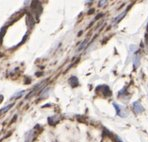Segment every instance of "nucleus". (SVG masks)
I'll use <instances>...</instances> for the list:
<instances>
[{
  "label": "nucleus",
  "instance_id": "1",
  "mask_svg": "<svg viewBox=\"0 0 148 142\" xmlns=\"http://www.w3.org/2000/svg\"><path fill=\"white\" fill-rule=\"evenodd\" d=\"M96 92H100L104 97H111L112 96V91L107 85H99V86H97Z\"/></svg>",
  "mask_w": 148,
  "mask_h": 142
},
{
  "label": "nucleus",
  "instance_id": "2",
  "mask_svg": "<svg viewBox=\"0 0 148 142\" xmlns=\"http://www.w3.org/2000/svg\"><path fill=\"white\" fill-rule=\"evenodd\" d=\"M132 110L135 114H140V113L144 112V107L142 106V104L139 101H135L132 104Z\"/></svg>",
  "mask_w": 148,
  "mask_h": 142
},
{
  "label": "nucleus",
  "instance_id": "3",
  "mask_svg": "<svg viewBox=\"0 0 148 142\" xmlns=\"http://www.w3.org/2000/svg\"><path fill=\"white\" fill-rule=\"evenodd\" d=\"M68 82L72 87H76V86H78V85H79V81H78L77 77H75V76H72V77L69 78Z\"/></svg>",
  "mask_w": 148,
  "mask_h": 142
},
{
  "label": "nucleus",
  "instance_id": "4",
  "mask_svg": "<svg viewBox=\"0 0 148 142\" xmlns=\"http://www.w3.org/2000/svg\"><path fill=\"white\" fill-rule=\"evenodd\" d=\"M130 7H131V5H130V6H129V7H128V8H127V10H126V11H125V12L121 13V14H120V15H119V16H118V17H116V18H115V20H114V23H118V22H120V21H121V19H122V18H123V17H124V16H125V15H126V13H127V12H128V10H129V8H130Z\"/></svg>",
  "mask_w": 148,
  "mask_h": 142
},
{
  "label": "nucleus",
  "instance_id": "5",
  "mask_svg": "<svg viewBox=\"0 0 148 142\" xmlns=\"http://www.w3.org/2000/svg\"><path fill=\"white\" fill-rule=\"evenodd\" d=\"M140 65V56L139 55H136L134 57V60H133V66H134V69H137Z\"/></svg>",
  "mask_w": 148,
  "mask_h": 142
},
{
  "label": "nucleus",
  "instance_id": "6",
  "mask_svg": "<svg viewBox=\"0 0 148 142\" xmlns=\"http://www.w3.org/2000/svg\"><path fill=\"white\" fill-rule=\"evenodd\" d=\"M127 89H128V86H125L120 92L118 93V96L120 98H124L125 96H128V92H127Z\"/></svg>",
  "mask_w": 148,
  "mask_h": 142
},
{
  "label": "nucleus",
  "instance_id": "7",
  "mask_svg": "<svg viewBox=\"0 0 148 142\" xmlns=\"http://www.w3.org/2000/svg\"><path fill=\"white\" fill-rule=\"evenodd\" d=\"M113 106H114L115 110H116V115H118V116H121V117H122V112H121L120 106H119L118 104H116V103H113Z\"/></svg>",
  "mask_w": 148,
  "mask_h": 142
},
{
  "label": "nucleus",
  "instance_id": "8",
  "mask_svg": "<svg viewBox=\"0 0 148 142\" xmlns=\"http://www.w3.org/2000/svg\"><path fill=\"white\" fill-rule=\"evenodd\" d=\"M103 135H107V136H109V137H113V134L111 133V131L108 130V129H106V128H104Z\"/></svg>",
  "mask_w": 148,
  "mask_h": 142
},
{
  "label": "nucleus",
  "instance_id": "9",
  "mask_svg": "<svg viewBox=\"0 0 148 142\" xmlns=\"http://www.w3.org/2000/svg\"><path fill=\"white\" fill-rule=\"evenodd\" d=\"M86 44H87V40H84V41H83V42H82V44H81V45H80V46H79V47H78L77 51H81V50H82V49H83V48H84V47H85V46H86Z\"/></svg>",
  "mask_w": 148,
  "mask_h": 142
},
{
  "label": "nucleus",
  "instance_id": "10",
  "mask_svg": "<svg viewBox=\"0 0 148 142\" xmlns=\"http://www.w3.org/2000/svg\"><path fill=\"white\" fill-rule=\"evenodd\" d=\"M13 106V104H10V105H8V106H6L5 107V108H3V109H2V110L1 111H0V112H1V113H3V112H6V111H7V110H9V109L10 108H11V107Z\"/></svg>",
  "mask_w": 148,
  "mask_h": 142
},
{
  "label": "nucleus",
  "instance_id": "11",
  "mask_svg": "<svg viewBox=\"0 0 148 142\" xmlns=\"http://www.w3.org/2000/svg\"><path fill=\"white\" fill-rule=\"evenodd\" d=\"M24 94V91H21V92H19V93H17V94H14L12 96V99L13 98H18L19 96H21V95H23Z\"/></svg>",
  "mask_w": 148,
  "mask_h": 142
},
{
  "label": "nucleus",
  "instance_id": "12",
  "mask_svg": "<svg viewBox=\"0 0 148 142\" xmlns=\"http://www.w3.org/2000/svg\"><path fill=\"white\" fill-rule=\"evenodd\" d=\"M106 3H108V1H99L98 5L100 6V7H102V6H104Z\"/></svg>",
  "mask_w": 148,
  "mask_h": 142
},
{
  "label": "nucleus",
  "instance_id": "13",
  "mask_svg": "<svg viewBox=\"0 0 148 142\" xmlns=\"http://www.w3.org/2000/svg\"><path fill=\"white\" fill-rule=\"evenodd\" d=\"M135 49H136L135 45H131V46H130V52H134V50Z\"/></svg>",
  "mask_w": 148,
  "mask_h": 142
},
{
  "label": "nucleus",
  "instance_id": "14",
  "mask_svg": "<svg viewBox=\"0 0 148 142\" xmlns=\"http://www.w3.org/2000/svg\"><path fill=\"white\" fill-rule=\"evenodd\" d=\"M102 15H103V14H99V15H97L96 18H95V19H96V20H98V19L100 18V17H102Z\"/></svg>",
  "mask_w": 148,
  "mask_h": 142
},
{
  "label": "nucleus",
  "instance_id": "15",
  "mask_svg": "<svg viewBox=\"0 0 148 142\" xmlns=\"http://www.w3.org/2000/svg\"><path fill=\"white\" fill-rule=\"evenodd\" d=\"M1 101H2V95L0 96V102H1Z\"/></svg>",
  "mask_w": 148,
  "mask_h": 142
}]
</instances>
